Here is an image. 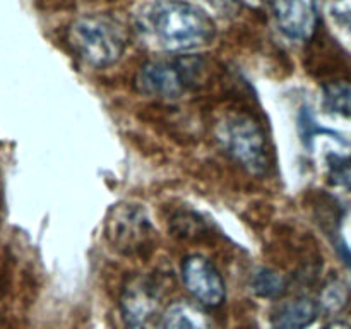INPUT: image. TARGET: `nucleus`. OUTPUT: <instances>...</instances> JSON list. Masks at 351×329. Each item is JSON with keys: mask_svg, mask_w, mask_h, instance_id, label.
Listing matches in <instances>:
<instances>
[{"mask_svg": "<svg viewBox=\"0 0 351 329\" xmlns=\"http://www.w3.org/2000/svg\"><path fill=\"white\" fill-rule=\"evenodd\" d=\"M134 26L144 43L173 53L206 47L216 34L209 14L185 0H146L134 10Z\"/></svg>", "mask_w": 351, "mask_h": 329, "instance_id": "obj_1", "label": "nucleus"}, {"mask_svg": "<svg viewBox=\"0 0 351 329\" xmlns=\"http://www.w3.org/2000/svg\"><path fill=\"white\" fill-rule=\"evenodd\" d=\"M69 45L74 53L93 69L115 64L125 51L127 34L122 24L105 14H88L72 23Z\"/></svg>", "mask_w": 351, "mask_h": 329, "instance_id": "obj_2", "label": "nucleus"}, {"mask_svg": "<svg viewBox=\"0 0 351 329\" xmlns=\"http://www.w3.org/2000/svg\"><path fill=\"white\" fill-rule=\"evenodd\" d=\"M201 69L197 58H156L141 67L137 88L153 98H180L197 82Z\"/></svg>", "mask_w": 351, "mask_h": 329, "instance_id": "obj_3", "label": "nucleus"}, {"mask_svg": "<svg viewBox=\"0 0 351 329\" xmlns=\"http://www.w3.org/2000/svg\"><path fill=\"white\" fill-rule=\"evenodd\" d=\"M219 139L230 156L249 173L261 175L269 170V151L263 130L245 115H232L223 122Z\"/></svg>", "mask_w": 351, "mask_h": 329, "instance_id": "obj_4", "label": "nucleus"}, {"mask_svg": "<svg viewBox=\"0 0 351 329\" xmlns=\"http://www.w3.org/2000/svg\"><path fill=\"white\" fill-rule=\"evenodd\" d=\"M184 284L194 298L206 307H218L226 295L225 281L218 267L202 256H191L182 266Z\"/></svg>", "mask_w": 351, "mask_h": 329, "instance_id": "obj_5", "label": "nucleus"}, {"mask_svg": "<svg viewBox=\"0 0 351 329\" xmlns=\"http://www.w3.org/2000/svg\"><path fill=\"white\" fill-rule=\"evenodd\" d=\"M278 29L293 41H308L319 23L315 0H269Z\"/></svg>", "mask_w": 351, "mask_h": 329, "instance_id": "obj_6", "label": "nucleus"}, {"mask_svg": "<svg viewBox=\"0 0 351 329\" xmlns=\"http://www.w3.org/2000/svg\"><path fill=\"white\" fill-rule=\"evenodd\" d=\"M122 305L130 329H160L156 328L158 300L146 284L136 283L127 288Z\"/></svg>", "mask_w": 351, "mask_h": 329, "instance_id": "obj_7", "label": "nucleus"}, {"mask_svg": "<svg viewBox=\"0 0 351 329\" xmlns=\"http://www.w3.org/2000/svg\"><path fill=\"white\" fill-rule=\"evenodd\" d=\"M319 307L308 297L291 298L271 314V329H305L317 319Z\"/></svg>", "mask_w": 351, "mask_h": 329, "instance_id": "obj_8", "label": "nucleus"}, {"mask_svg": "<svg viewBox=\"0 0 351 329\" xmlns=\"http://www.w3.org/2000/svg\"><path fill=\"white\" fill-rule=\"evenodd\" d=\"M160 329H213L208 314L189 302H175L161 315Z\"/></svg>", "mask_w": 351, "mask_h": 329, "instance_id": "obj_9", "label": "nucleus"}, {"mask_svg": "<svg viewBox=\"0 0 351 329\" xmlns=\"http://www.w3.org/2000/svg\"><path fill=\"white\" fill-rule=\"evenodd\" d=\"M324 108L343 117H351V81L328 82L322 89Z\"/></svg>", "mask_w": 351, "mask_h": 329, "instance_id": "obj_10", "label": "nucleus"}, {"mask_svg": "<svg viewBox=\"0 0 351 329\" xmlns=\"http://www.w3.org/2000/svg\"><path fill=\"white\" fill-rule=\"evenodd\" d=\"M250 287H252L254 293L259 295V297L276 298L285 291V280L276 271L263 267L252 276Z\"/></svg>", "mask_w": 351, "mask_h": 329, "instance_id": "obj_11", "label": "nucleus"}, {"mask_svg": "<svg viewBox=\"0 0 351 329\" xmlns=\"http://www.w3.org/2000/svg\"><path fill=\"white\" fill-rule=\"evenodd\" d=\"M328 177L332 185L345 191H351V156L329 154Z\"/></svg>", "mask_w": 351, "mask_h": 329, "instance_id": "obj_12", "label": "nucleus"}, {"mask_svg": "<svg viewBox=\"0 0 351 329\" xmlns=\"http://www.w3.org/2000/svg\"><path fill=\"white\" fill-rule=\"evenodd\" d=\"M322 304L326 305V308L329 310H338L343 305L346 304V290L341 283L329 284L324 291V297H322Z\"/></svg>", "mask_w": 351, "mask_h": 329, "instance_id": "obj_13", "label": "nucleus"}, {"mask_svg": "<svg viewBox=\"0 0 351 329\" xmlns=\"http://www.w3.org/2000/svg\"><path fill=\"white\" fill-rule=\"evenodd\" d=\"M300 132H302V141H304L305 146H308L311 141L314 139L319 132H328V130L319 127V123L315 122L314 117L311 115L308 108H304L300 115Z\"/></svg>", "mask_w": 351, "mask_h": 329, "instance_id": "obj_14", "label": "nucleus"}, {"mask_svg": "<svg viewBox=\"0 0 351 329\" xmlns=\"http://www.w3.org/2000/svg\"><path fill=\"white\" fill-rule=\"evenodd\" d=\"M332 16L338 19L341 27L351 33V0H336L332 5Z\"/></svg>", "mask_w": 351, "mask_h": 329, "instance_id": "obj_15", "label": "nucleus"}, {"mask_svg": "<svg viewBox=\"0 0 351 329\" xmlns=\"http://www.w3.org/2000/svg\"><path fill=\"white\" fill-rule=\"evenodd\" d=\"M206 2L223 14H232L237 9V0H206Z\"/></svg>", "mask_w": 351, "mask_h": 329, "instance_id": "obj_16", "label": "nucleus"}, {"mask_svg": "<svg viewBox=\"0 0 351 329\" xmlns=\"http://www.w3.org/2000/svg\"><path fill=\"white\" fill-rule=\"evenodd\" d=\"M335 245H336V249H338V252H339V256H341V259L345 260L346 266H348L350 269H351V250L348 249V245H346V243L343 242V240H336Z\"/></svg>", "mask_w": 351, "mask_h": 329, "instance_id": "obj_17", "label": "nucleus"}, {"mask_svg": "<svg viewBox=\"0 0 351 329\" xmlns=\"http://www.w3.org/2000/svg\"><path fill=\"white\" fill-rule=\"evenodd\" d=\"M322 329H351L350 324H346V322H341V321H336V322H331V324L324 326Z\"/></svg>", "mask_w": 351, "mask_h": 329, "instance_id": "obj_18", "label": "nucleus"}, {"mask_svg": "<svg viewBox=\"0 0 351 329\" xmlns=\"http://www.w3.org/2000/svg\"><path fill=\"white\" fill-rule=\"evenodd\" d=\"M242 2H245L247 5H250V7H261V5H264L267 0H242Z\"/></svg>", "mask_w": 351, "mask_h": 329, "instance_id": "obj_19", "label": "nucleus"}, {"mask_svg": "<svg viewBox=\"0 0 351 329\" xmlns=\"http://www.w3.org/2000/svg\"><path fill=\"white\" fill-rule=\"evenodd\" d=\"M240 329H256L254 326H245V328H240Z\"/></svg>", "mask_w": 351, "mask_h": 329, "instance_id": "obj_20", "label": "nucleus"}]
</instances>
